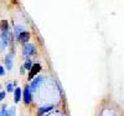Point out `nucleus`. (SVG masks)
Returning a JSON list of instances; mask_svg holds the SVG:
<instances>
[{
    "label": "nucleus",
    "instance_id": "nucleus-7",
    "mask_svg": "<svg viewBox=\"0 0 124 116\" xmlns=\"http://www.w3.org/2000/svg\"><path fill=\"white\" fill-rule=\"evenodd\" d=\"M4 62H5V68H6L8 70H11V69H13V54H11V55H10V54L6 55Z\"/></svg>",
    "mask_w": 124,
    "mask_h": 116
},
{
    "label": "nucleus",
    "instance_id": "nucleus-2",
    "mask_svg": "<svg viewBox=\"0 0 124 116\" xmlns=\"http://www.w3.org/2000/svg\"><path fill=\"white\" fill-rule=\"evenodd\" d=\"M44 82V76H35L32 79V81H31V85H30V89L31 91H36L40 86H41V84Z\"/></svg>",
    "mask_w": 124,
    "mask_h": 116
},
{
    "label": "nucleus",
    "instance_id": "nucleus-8",
    "mask_svg": "<svg viewBox=\"0 0 124 116\" xmlns=\"http://www.w3.org/2000/svg\"><path fill=\"white\" fill-rule=\"evenodd\" d=\"M54 107H55V105H46V106H42V107H40L37 110V115H42V114H45L48 110H52Z\"/></svg>",
    "mask_w": 124,
    "mask_h": 116
},
{
    "label": "nucleus",
    "instance_id": "nucleus-11",
    "mask_svg": "<svg viewBox=\"0 0 124 116\" xmlns=\"http://www.w3.org/2000/svg\"><path fill=\"white\" fill-rule=\"evenodd\" d=\"M21 31H24V26H23V25H16V26L14 28V34H15L16 38L19 36V34L21 33Z\"/></svg>",
    "mask_w": 124,
    "mask_h": 116
},
{
    "label": "nucleus",
    "instance_id": "nucleus-4",
    "mask_svg": "<svg viewBox=\"0 0 124 116\" xmlns=\"http://www.w3.org/2000/svg\"><path fill=\"white\" fill-rule=\"evenodd\" d=\"M41 64H34L32 66H31V69L29 70V80H32L37 74L41 71Z\"/></svg>",
    "mask_w": 124,
    "mask_h": 116
},
{
    "label": "nucleus",
    "instance_id": "nucleus-5",
    "mask_svg": "<svg viewBox=\"0 0 124 116\" xmlns=\"http://www.w3.org/2000/svg\"><path fill=\"white\" fill-rule=\"evenodd\" d=\"M30 38H31V34L29 33V31H21V33L19 34V36L16 38V40L19 41V43H21V44H25V43H27V41L30 40Z\"/></svg>",
    "mask_w": 124,
    "mask_h": 116
},
{
    "label": "nucleus",
    "instance_id": "nucleus-14",
    "mask_svg": "<svg viewBox=\"0 0 124 116\" xmlns=\"http://www.w3.org/2000/svg\"><path fill=\"white\" fill-rule=\"evenodd\" d=\"M5 75V69L3 65H0V76H4Z\"/></svg>",
    "mask_w": 124,
    "mask_h": 116
},
{
    "label": "nucleus",
    "instance_id": "nucleus-12",
    "mask_svg": "<svg viewBox=\"0 0 124 116\" xmlns=\"http://www.w3.org/2000/svg\"><path fill=\"white\" fill-rule=\"evenodd\" d=\"M15 89H14V82H9L6 85V91L8 92H13Z\"/></svg>",
    "mask_w": 124,
    "mask_h": 116
},
{
    "label": "nucleus",
    "instance_id": "nucleus-1",
    "mask_svg": "<svg viewBox=\"0 0 124 116\" xmlns=\"http://www.w3.org/2000/svg\"><path fill=\"white\" fill-rule=\"evenodd\" d=\"M36 54V46L34 44H30L29 41L24 44V48H23V55H24V59H27V58H31Z\"/></svg>",
    "mask_w": 124,
    "mask_h": 116
},
{
    "label": "nucleus",
    "instance_id": "nucleus-10",
    "mask_svg": "<svg viewBox=\"0 0 124 116\" xmlns=\"http://www.w3.org/2000/svg\"><path fill=\"white\" fill-rule=\"evenodd\" d=\"M26 61H25V64H24V68H25V70H30L31 69V66H32L34 64H32V60H31V58H27V59H25Z\"/></svg>",
    "mask_w": 124,
    "mask_h": 116
},
{
    "label": "nucleus",
    "instance_id": "nucleus-15",
    "mask_svg": "<svg viewBox=\"0 0 124 116\" xmlns=\"http://www.w3.org/2000/svg\"><path fill=\"white\" fill-rule=\"evenodd\" d=\"M5 95H6L5 91H0V101H3L5 99Z\"/></svg>",
    "mask_w": 124,
    "mask_h": 116
},
{
    "label": "nucleus",
    "instance_id": "nucleus-13",
    "mask_svg": "<svg viewBox=\"0 0 124 116\" xmlns=\"http://www.w3.org/2000/svg\"><path fill=\"white\" fill-rule=\"evenodd\" d=\"M0 116H8V107L3 106L1 110H0Z\"/></svg>",
    "mask_w": 124,
    "mask_h": 116
},
{
    "label": "nucleus",
    "instance_id": "nucleus-9",
    "mask_svg": "<svg viewBox=\"0 0 124 116\" xmlns=\"http://www.w3.org/2000/svg\"><path fill=\"white\" fill-rule=\"evenodd\" d=\"M9 21L8 20H1L0 21V29H1V31H9Z\"/></svg>",
    "mask_w": 124,
    "mask_h": 116
},
{
    "label": "nucleus",
    "instance_id": "nucleus-16",
    "mask_svg": "<svg viewBox=\"0 0 124 116\" xmlns=\"http://www.w3.org/2000/svg\"><path fill=\"white\" fill-rule=\"evenodd\" d=\"M9 115H15V107H11V110H8V116Z\"/></svg>",
    "mask_w": 124,
    "mask_h": 116
},
{
    "label": "nucleus",
    "instance_id": "nucleus-3",
    "mask_svg": "<svg viewBox=\"0 0 124 116\" xmlns=\"http://www.w3.org/2000/svg\"><path fill=\"white\" fill-rule=\"evenodd\" d=\"M23 97H24L25 105H30V104H31V101H32V91H31L30 86H26V87L24 89Z\"/></svg>",
    "mask_w": 124,
    "mask_h": 116
},
{
    "label": "nucleus",
    "instance_id": "nucleus-6",
    "mask_svg": "<svg viewBox=\"0 0 124 116\" xmlns=\"http://www.w3.org/2000/svg\"><path fill=\"white\" fill-rule=\"evenodd\" d=\"M23 99V91H21V89L20 87H16L15 90H14V101L17 104V102H20V100Z\"/></svg>",
    "mask_w": 124,
    "mask_h": 116
}]
</instances>
